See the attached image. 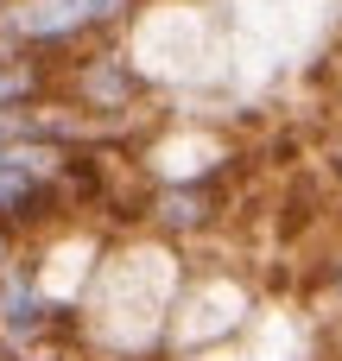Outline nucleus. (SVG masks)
Listing matches in <instances>:
<instances>
[{
  "label": "nucleus",
  "mask_w": 342,
  "mask_h": 361,
  "mask_svg": "<svg viewBox=\"0 0 342 361\" xmlns=\"http://www.w3.org/2000/svg\"><path fill=\"white\" fill-rule=\"evenodd\" d=\"M146 0H6L0 6V57H51L76 44H102L121 32Z\"/></svg>",
  "instance_id": "f257e3e1"
},
{
  "label": "nucleus",
  "mask_w": 342,
  "mask_h": 361,
  "mask_svg": "<svg viewBox=\"0 0 342 361\" xmlns=\"http://www.w3.org/2000/svg\"><path fill=\"white\" fill-rule=\"evenodd\" d=\"M57 89H70V108L89 114V121H114V114H133L140 95H146V70L127 57V51H83L70 70H57Z\"/></svg>",
  "instance_id": "f03ea898"
},
{
  "label": "nucleus",
  "mask_w": 342,
  "mask_h": 361,
  "mask_svg": "<svg viewBox=\"0 0 342 361\" xmlns=\"http://www.w3.org/2000/svg\"><path fill=\"white\" fill-rule=\"evenodd\" d=\"M146 216H152V228H165V235H203V228L222 222V197H216L209 178H165V184L146 197Z\"/></svg>",
  "instance_id": "7ed1b4c3"
},
{
  "label": "nucleus",
  "mask_w": 342,
  "mask_h": 361,
  "mask_svg": "<svg viewBox=\"0 0 342 361\" xmlns=\"http://www.w3.org/2000/svg\"><path fill=\"white\" fill-rule=\"evenodd\" d=\"M57 209H70L63 190H57V178H32L19 165H0V222L32 228V222H51Z\"/></svg>",
  "instance_id": "20e7f679"
},
{
  "label": "nucleus",
  "mask_w": 342,
  "mask_h": 361,
  "mask_svg": "<svg viewBox=\"0 0 342 361\" xmlns=\"http://www.w3.org/2000/svg\"><path fill=\"white\" fill-rule=\"evenodd\" d=\"M57 95V63L51 57H0V114L6 108H38Z\"/></svg>",
  "instance_id": "39448f33"
},
{
  "label": "nucleus",
  "mask_w": 342,
  "mask_h": 361,
  "mask_svg": "<svg viewBox=\"0 0 342 361\" xmlns=\"http://www.w3.org/2000/svg\"><path fill=\"white\" fill-rule=\"evenodd\" d=\"M13 247H19V228L0 222V267H13Z\"/></svg>",
  "instance_id": "423d86ee"
},
{
  "label": "nucleus",
  "mask_w": 342,
  "mask_h": 361,
  "mask_svg": "<svg viewBox=\"0 0 342 361\" xmlns=\"http://www.w3.org/2000/svg\"><path fill=\"white\" fill-rule=\"evenodd\" d=\"M324 279H330V292H342V254L330 260V267H324Z\"/></svg>",
  "instance_id": "0eeeda50"
},
{
  "label": "nucleus",
  "mask_w": 342,
  "mask_h": 361,
  "mask_svg": "<svg viewBox=\"0 0 342 361\" xmlns=\"http://www.w3.org/2000/svg\"><path fill=\"white\" fill-rule=\"evenodd\" d=\"M330 178L342 184V146H330Z\"/></svg>",
  "instance_id": "6e6552de"
},
{
  "label": "nucleus",
  "mask_w": 342,
  "mask_h": 361,
  "mask_svg": "<svg viewBox=\"0 0 342 361\" xmlns=\"http://www.w3.org/2000/svg\"><path fill=\"white\" fill-rule=\"evenodd\" d=\"M0 361H25V355H13V349H6V343H0Z\"/></svg>",
  "instance_id": "1a4fd4ad"
},
{
  "label": "nucleus",
  "mask_w": 342,
  "mask_h": 361,
  "mask_svg": "<svg viewBox=\"0 0 342 361\" xmlns=\"http://www.w3.org/2000/svg\"><path fill=\"white\" fill-rule=\"evenodd\" d=\"M0 6H6V0H0Z\"/></svg>",
  "instance_id": "9d476101"
}]
</instances>
